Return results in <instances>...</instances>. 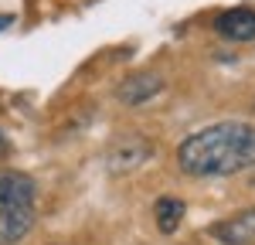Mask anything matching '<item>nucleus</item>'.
I'll use <instances>...</instances> for the list:
<instances>
[{"instance_id":"39448f33","label":"nucleus","mask_w":255,"mask_h":245,"mask_svg":"<svg viewBox=\"0 0 255 245\" xmlns=\"http://www.w3.org/2000/svg\"><path fill=\"white\" fill-rule=\"evenodd\" d=\"M215 31H218V38L235 41V44L255 41V10H252V7H232V10H221V14L215 17Z\"/></svg>"},{"instance_id":"9d476101","label":"nucleus","mask_w":255,"mask_h":245,"mask_svg":"<svg viewBox=\"0 0 255 245\" xmlns=\"http://www.w3.org/2000/svg\"><path fill=\"white\" fill-rule=\"evenodd\" d=\"M10 24H14V17H10V14H7V17H0V27H10Z\"/></svg>"},{"instance_id":"1a4fd4ad","label":"nucleus","mask_w":255,"mask_h":245,"mask_svg":"<svg viewBox=\"0 0 255 245\" xmlns=\"http://www.w3.org/2000/svg\"><path fill=\"white\" fill-rule=\"evenodd\" d=\"M7 153V136H3V129H0V157Z\"/></svg>"},{"instance_id":"20e7f679","label":"nucleus","mask_w":255,"mask_h":245,"mask_svg":"<svg viewBox=\"0 0 255 245\" xmlns=\"http://www.w3.org/2000/svg\"><path fill=\"white\" fill-rule=\"evenodd\" d=\"M160 92H163V75L157 72H133L116 85V99L126 106H143Z\"/></svg>"},{"instance_id":"423d86ee","label":"nucleus","mask_w":255,"mask_h":245,"mask_svg":"<svg viewBox=\"0 0 255 245\" xmlns=\"http://www.w3.org/2000/svg\"><path fill=\"white\" fill-rule=\"evenodd\" d=\"M211 235L221 245H255V208L238 211L232 218L211 225Z\"/></svg>"},{"instance_id":"7ed1b4c3","label":"nucleus","mask_w":255,"mask_h":245,"mask_svg":"<svg viewBox=\"0 0 255 245\" xmlns=\"http://www.w3.org/2000/svg\"><path fill=\"white\" fill-rule=\"evenodd\" d=\"M38 187L27 174L17 170H3L0 174V215L3 211H20V208H34Z\"/></svg>"},{"instance_id":"f03ea898","label":"nucleus","mask_w":255,"mask_h":245,"mask_svg":"<svg viewBox=\"0 0 255 245\" xmlns=\"http://www.w3.org/2000/svg\"><path fill=\"white\" fill-rule=\"evenodd\" d=\"M150 153H153V146L146 140L126 136V140H119V143L109 146L106 167H109V174H129V170H136V167H143V163L150 160Z\"/></svg>"},{"instance_id":"f257e3e1","label":"nucleus","mask_w":255,"mask_h":245,"mask_svg":"<svg viewBox=\"0 0 255 245\" xmlns=\"http://www.w3.org/2000/svg\"><path fill=\"white\" fill-rule=\"evenodd\" d=\"M177 163L187 177H232L255 167L252 122H215L191 133L177 150Z\"/></svg>"},{"instance_id":"0eeeda50","label":"nucleus","mask_w":255,"mask_h":245,"mask_svg":"<svg viewBox=\"0 0 255 245\" xmlns=\"http://www.w3.org/2000/svg\"><path fill=\"white\" fill-rule=\"evenodd\" d=\"M34 225V208H20V211H3L0 215V245L20 242Z\"/></svg>"},{"instance_id":"6e6552de","label":"nucleus","mask_w":255,"mask_h":245,"mask_svg":"<svg viewBox=\"0 0 255 245\" xmlns=\"http://www.w3.org/2000/svg\"><path fill=\"white\" fill-rule=\"evenodd\" d=\"M184 215H187V204L180 201V198H170V194L153 204V218H157V228L163 235H174L177 228H180V222H184Z\"/></svg>"}]
</instances>
